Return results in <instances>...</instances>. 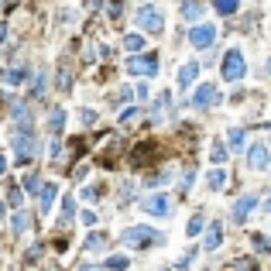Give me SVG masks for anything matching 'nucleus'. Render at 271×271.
<instances>
[{"instance_id":"20e7f679","label":"nucleus","mask_w":271,"mask_h":271,"mask_svg":"<svg viewBox=\"0 0 271 271\" xmlns=\"http://www.w3.org/2000/svg\"><path fill=\"white\" fill-rule=\"evenodd\" d=\"M137 24L144 28V31H161L165 28V14L158 11V7H137Z\"/></svg>"},{"instance_id":"dca6fc26","label":"nucleus","mask_w":271,"mask_h":271,"mask_svg":"<svg viewBox=\"0 0 271 271\" xmlns=\"http://www.w3.org/2000/svg\"><path fill=\"white\" fill-rule=\"evenodd\" d=\"M0 79H4L7 86H21V82L28 79V69H24V65H18V69H7V72H4Z\"/></svg>"},{"instance_id":"7ed1b4c3","label":"nucleus","mask_w":271,"mask_h":271,"mask_svg":"<svg viewBox=\"0 0 271 271\" xmlns=\"http://www.w3.org/2000/svg\"><path fill=\"white\" fill-rule=\"evenodd\" d=\"M127 72H131V76L151 79L158 72V55H155V52H148V55H131V58H127Z\"/></svg>"},{"instance_id":"6ab92c4d","label":"nucleus","mask_w":271,"mask_h":271,"mask_svg":"<svg viewBox=\"0 0 271 271\" xmlns=\"http://www.w3.org/2000/svg\"><path fill=\"white\" fill-rule=\"evenodd\" d=\"M82 244H86L89 251H103V247H107V237H103L100 230H93L89 237H86V240H82Z\"/></svg>"},{"instance_id":"1a4fd4ad","label":"nucleus","mask_w":271,"mask_h":271,"mask_svg":"<svg viewBox=\"0 0 271 271\" xmlns=\"http://www.w3.org/2000/svg\"><path fill=\"white\" fill-rule=\"evenodd\" d=\"M254 206H257V196H254V193H247V196H240V199L233 203L230 216L237 220V223H244V220H247V216L254 213Z\"/></svg>"},{"instance_id":"bb28decb","label":"nucleus","mask_w":271,"mask_h":271,"mask_svg":"<svg viewBox=\"0 0 271 271\" xmlns=\"http://www.w3.org/2000/svg\"><path fill=\"white\" fill-rule=\"evenodd\" d=\"M168 107H172V93H158V100H155V117H161Z\"/></svg>"},{"instance_id":"423d86ee","label":"nucleus","mask_w":271,"mask_h":271,"mask_svg":"<svg viewBox=\"0 0 271 271\" xmlns=\"http://www.w3.org/2000/svg\"><path fill=\"white\" fill-rule=\"evenodd\" d=\"M35 151H38V137L31 134V131L18 134V165H28V161H35Z\"/></svg>"},{"instance_id":"a211bd4d","label":"nucleus","mask_w":271,"mask_h":271,"mask_svg":"<svg viewBox=\"0 0 271 271\" xmlns=\"http://www.w3.org/2000/svg\"><path fill=\"white\" fill-rule=\"evenodd\" d=\"M206 227H210V223H206L203 216L196 213V216H189V223H186V233H189V237H196V233H203Z\"/></svg>"},{"instance_id":"5701e85b","label":"nucleus","mask_w":271,"mask_h":271,"mask_svg":"<svg viewBox=\"0 0 271 271\" xmlns=\"http://www.w3.org/2000/svg\"><path fill=\"white\" fill-rule=\"evenodd\" d=\"M182 14H186V21L199 18V14H203V4H199V0H186V4H182Z\"/></svg>"},{"instance_id":"f03ea898","label":"nucleus","mask_w":271,"mask_h":271,"mask_svg":"<svg viewBox=\"0 0 271 271\" xmlns=\"http://www.w3.org/2000/svg\"><path fill=\"white\" fill-rule=\"evenodd\" d=\"M120 240L127 247H155V244H161V233L141 223V227H127V230L120 233Z\"/></svg>"},{"instance_id":"58836bf2","label":"nucleus","mask_w":271,"mask_h":271,"mask_svg":"<svg viewBox=\"0 0 271 271\" xmlns=\"http://www.w3.org/2000/svg\"><path fill=\"white\" fill-rule=\"evenodd\" d=\"M264 210H268V213H271V196H268V199H264Z\"/></svg>"},{"instance_id":"aec40b11","label":"nucleus","mask_w":271,"mask_h":271,"mask_svg":"<svg viewBox=\"0 0 271 271\" xmlns=\"http://www.w3.org/2000/svg\"><path fill=\"white\" fill-rule=\"evenodd\" d=\"M227 141H230L233 151H244V131H240V127H230V131H227Z\"/></svg>"},{"instance_id":"f3484780","label":"nucleus","mask_w":271,"mask_h":271,"mask_svg":"<svg viewBox=\"0 0 271 271\" xmlns=\"http://www.w3.org/2000/svg\"><path fill=\"white\" fill-rule=\"evenodd\" d=\"M127 264H131L127 254H110L107 257V271H127Z\"/></svg>"},{"instance_id":"412c9836","label":"nucleus","mask_w":271,"mask_h":271,"mask_svg":"<svg viewBox=\"0 0 271 271\" xmlns=\"http://www.w3.org/2000/svg\"><path fill=\"white\" fill-rule=\"evenodd\" d=\"M124 48L134 52V55H141V52H144V38H141V35H127V38H124Z\"/></svg>"},{"instance_id":"4c0bfd02","label":"nucleus","mask_w":271,"mask_h":271,"mask_svg":"<svg viewBox=\"0 0 271 271\" xmlns=\"http://www.w3.org/2000/svg\"><path fill=\"white\" fill-rule=\"evenodd\" d=\"M4 172H7V158L0 155V175H4Z\"/></svg>"},{"instance_id":"c85d7f7f","label":"nucleus","mask_w":271,"mask_h":271,"mask_svg":"<svg viewBox=\"0 0 271 271\" xmlns=\"http://www.w3.org/2000/svg\"><path fill=\"white\" fill-rule=\"evenodd\" d=\"M21 199H24V189H21V186H11V193H7V203H11V206H21Z\"/></svg>"},{"instance_id":"393cba45","label":"nucleus","mask_w":271,"mask_h":271,"mask_svg":"<svg viewBox=\"0 0 271 271\" xmlns=\"http://www.w3.org/2000/svg\"><path fill=\"white\" fill-rule=\"evenodd\" d=\"M11 223H14V233H18V237H24V230H28V213H24V210H18Z\"/></svg>"},{"instance_id":"a878e982","label":"nucleus","mask_w":271,"mask_h":271,"mask_svg":"<svg viewBox=\"0 0 271 271\" xmlns=\"http://www.w3.org/2000/svg\"><path fill=\"white\" fill-rule=\"evenodd\" d=\"M251 244H254V251H257V254H268V251H271V240L264 237V233H254Z\"/></svg>"},{"instance_id":"f8f14e48","label":"nucleus","mask_w":271,"mask_h":271,"mask_svg":"<svg viewBox=\"0 0 271 271\" xmlns=\"http://www.w3.org/2000/svg\"><path fill=\"white\" fill-rule=\"evenodd\" d=\"M196 76H199V65H196V62H186V65L178 69V86H182V89H189Z\"/></svg>"},{"instance_id":"72a5a7b5","label":"nucleus","mask_w":271,"mask_h":271,"mask_svg":"<svg viewBox=\"0 0 271 271\" xmlns=\"http://www.w3.org/2000/svg\"><path fill=\"white\" fill-rule=\"evenodd\" d=\"M193 257H196V251H186L182 257H178V268H189V264H193Z\"/></svg>"},{"instance_id":"ddd939ff","label":"nucleus","mask_w":271,"mask_h":271,"mask_svg":"<svg viewBox=\"0 0 271 271\" xmlns=\"http://www.w3.org/2000/svg\"><path fill=\"white\" fill-rule=\"evenodd\" d=\"M223 186H227V168H213V172L206 175V189L210 193H220Z\"/></svg>"},{"instance_id":"9d476101","label":"nucleus","mask_w":271,"mask_h":271,"mask_svg":"<svg viewBox=\"0 0 271 271\" xmlns=\"http://www.w3.org/2000/svg\"><path fill=\"white\" fill-rule=\"evenodd\" d=\"M268 148H264V144H251V151H247V168H251V172H264V168H268Z\"/></svg>"},{"instance_id":"2f4dec72","label":"nucleus","mask_w":271,"mask_h":271,"mask_svg":"<svg viewBox=\"0 0 271 271\" xmlns=\"http://www.w3.org/2000/svg\"><path fill=\"white\" fill-rule=\"evenodd\" d=\"M82 223H86V227H97V213H93V210H82Z\"/></svg>"},{"instance_id":"39448f33","label":"nucleus","mask_w":271,"mask_h":271,"mask_svg":"<svg viewBox=\"0 0 271 271\" xmlns=\"http://www.w3.org/2000/svg\"><path fill=\"white\" fill-rule=\"evenodd\" d=\"M189 41H193L196 52H203L216 41V28L213 24H196V28H189Z\"/></svg>"},{"instance_id":"c9c22d12","label":"nucleus","mask_w":271,"mask_h":271,"mask_svg":"<svg viewBox=\"0 0 271 271\" xmlns=\"http://www.w3.org/2000/svg\"><path fill=\"white\" fill-rule=\"evenodd\" d=\"M79 120H82V124H93V120H97V114H93V110H82V114H79Z\"/></svg>"},{"instance_id":"a19ab883","label":"nucleus","mask_w":271,"mask_h":271,"mask_svg":"<svg viewBox=\"0 0 271 271\" xmlns=\"http://www.w3.org/2000/svg\"><path fill=\"white\" fill-rule=\"evenodd\" d=\"M268 72H271V58H268Z\"/></svg>"},{"instance_id":"cd10ccee","label":"nucleus","mask_w":271,"mask_h":271,"mask_svg":"<svg viewBox=\"0 0 271 271\" xmlns=\"http://www.w3.org/2000/svg\"><path fill=\"white\" fill-rule=\"evenodd\" d=\"M213 7L220 14H233V11H237V0H213Z\"/></svg>"},{"instance_id":"f704fd0d","label":"nucleus","mask_w":271,"mask_h":271,"mask_svg":"<svg viewBox=\"0 0 271 271\" xmlns=\"http://www.w3.org/2000/svg\"><path fill=\"white\" fill-rule=\"evenodd\" d=\"M79 193H82V199H89V203H93V199H97V189H93V186H86V189H79Z\"/></svg>"},{"instance_id":"2eb2a0df","label":"nucleus","mask_w":271,"mask_h":271,"mask_svg":"<svg viewBox=\"0 0 271 271\" xmlns=\"http://www.w3.org/2000/svg\"><path fill=\"white\" fill-rule=\"evenodd\" d=\"M227 155H230V151H227V144H220V141H213V144H210V161H213L216 168H223Z\"/></svg>"},{"instance_id":"4be33fe9","label":"nucleus","mask_w":271,"mask_h":271,"mask_svg":"<svg viewBox=\"0 0 271 271\" xmlns=\"http://www.w3.org/2000/svg\"><path fill=\"white\" fill-rule=\"evenodd\" d=\"M48 124H52V134H62V127H65V110H52V117H48Z\"/></svg>"},{"instance_id":"ea45409f","label":"nucleus","mask_w":271,"mask_h":271,"mask_svg":"<svg viewBox=\"0 0 271 271\" xmlns=\"http://www.w3.org/2000/svg\"><path fill=\"white\" fill-rule=\"evenodd\" d=\"M4 213H7V206H4V203H0V220H4Z\"/></svg>"},{"instance_id":"c756f323","label":"nucleus","mask_w":271,"mask_h":271,"mask_svg":"<svg viewBox=\"0 0 271 271\" xmlns=\"http://www.w3.org/2000/svg\"><path fill=\"white\" fill-rule=\"evenodd\" d=\"M72 213H76V203H72V199H65V203H62V223H69Z\"/></svg>"},{"instance_id":"0eeeda50","label":"nucleus","mask_w":271,"mask_h":271,"mask_svg":"<svg viewBox=\"0 0 271 271\" xmlns=\"http://www.w3.org/2000/svg\"><path fill=\"white\" fill-rule=\"evenodd\" d=\"M141 210H144V213H151V216H168V210H172V199H168L165 193L148 196V199L141 203Z\"/></svg>"},{"instance_id":"7c9ffc66","label":"nucleus","mask_w":271,"mask_h":271,"mask_svg":"<svg viewBox=\"0 0 271 271\" xmlns=\"http://www.w3.org/2000/svg\"><path fill=\"white\" fill-rule=\"evenodd\" d=\"M45 86H48V76H45V72H38V76H35V97H41V93H45Z\"/></svg>"},{"instance_id":"f257e3e1","label":"nucleus","mask_w":271,"mask_h":271,"mask_svg":"<svg viewBox=\"0 0 271 271\" xmlns=\"http://www.w3.org/2000/svg\"><path fill=\"white\" fill-rule=\"evenodd\" d=\"M220 76L227 79V82H240V79L247 76V58H244L240 48H230V52L223 55V62H220Z\"/></svg>"},{"instance_id":"4468645a","label":"nucleus","mask_w":271,"mask_h":271,"mask_svg":"<svg viewBox=\"0 0 271 271\" xmlns=\"http://www.w3.org/2000/svg\"><path fill=\"white\" fill-rule=\"evenodd\" d=\"M55 196H58V186H55V182H45V186H41V213H48V210H52Z\"/></svg>"},{"instance_id":"e433bc0d","label":"nucleus","mask_w":271,"mask_h":271,"mask_svg":"<svg viewBox=\"0 0 271 271\" xmlns=\"http://www.w3.org/2000/svg\"><path fill=\"white\" fill-rule=\"evenodd\" d=\"M79 271H100L97 264H79Z\"/></svg>"},{"instance_id":"b1692460","label":"nucleus","mask_w":271,"mask_h":271,"mask_svg":"<svg viewBox=\"0 0 271 271\" xmlns=\"http://www.w3.org/2000/svg\"><path fill=\"white\" fill-rule=\"evenodd\" d=\"M21 189H28V193H41V178H38V172H28L24 175V186Z\"/></svg>"},{"instance_id":"9b49d317","label":"nucleus","mask_w":271,"mask_h":271,"mask_svg":"<svg viewBox=\"0 0 271 271\" xmlns=\"http://www.w3.org/2000/svg\"><path fill=\"white\" fill-rule=\"evenodd\" d=\"M223 244V227H220V220H213L210 227H206V237H203V247L206 251H216Z\"/></svg>"},{"instance_id":"6e6552de","label":"nucleus","mask_w":271,"mask_h":271,"mask_svg":"<svg viewBox=\"0 0 271 271\" xmlns=\"http://www.w3.org/2000/svg\"><path fill=\"white\" fill-rule=\"evenodd\" d=\"M216 97H220V86H216V82H203V86H199V89L193 93V107L206 110V107H210Z\"/></svg>"},{"instance_id":"473e14b6","label":"nucleus","mask_w":271,"mask_h":271,"mask_svg":"<svg viewBox=\"0 0 271 271\" xmlns=\"http://www.w3.org/2000/svg\"><path fill=\"white\" fill-rule=\"evenodd\" d=\"M141 114V107H131V110H124V117H120V124H131L134 117Z\"/></svg>"}]
</instances>
